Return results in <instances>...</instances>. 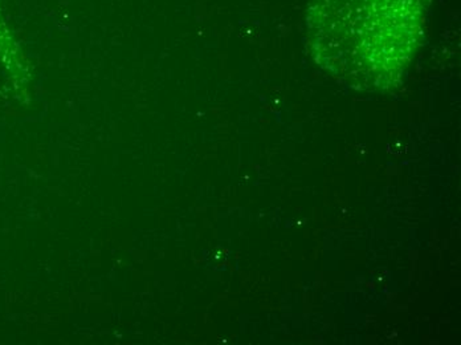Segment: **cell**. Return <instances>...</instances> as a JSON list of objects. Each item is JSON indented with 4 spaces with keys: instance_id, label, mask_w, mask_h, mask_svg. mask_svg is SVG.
<instances>
[{
    "instance_id": "1",
    "label": "cell",
    "mask_w": 461,
    "mask_h": 345,
    "mask_svg": "<svg viewBox=\"0 0 461 345\" xmlns=\"http://www.w3.org/2000/svg\"><path fill=\"white\" fill-rule=\"evenodd\" d=\"M426 18L427 0H309V50L348 88L389 91L420 47Z\"/></svg>"
}]
</instances>
